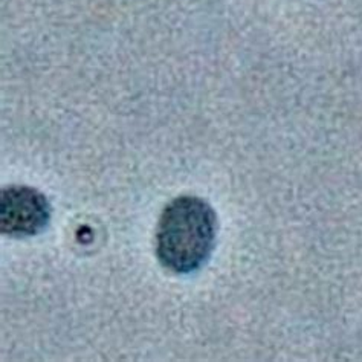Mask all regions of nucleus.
Returning a JSON list of instances; mask_svg holds the SVG:
<instances>
[{
	"label": "nucleus",
	"instance_id": "nucleus-1",
	"mask_svg": "<svg viewBox=\"0 0 362 362\" xmlns=\"http://www.w3.org/2000/svg\"><path fill=\"white\" fill-rule=\"evenodd\" d=\"M217 217L204 199L180 196L162 211L156 228V255L175 274L202 268L216 245Z\"/></svg>",
	"mask_w": 362,
	"mask_h": 362
},
{
	"label": "nucleus",
	"instance_id": "nucleus-2",
	"mask_svg": "<svg viewBox=\"0 0 362 362\" xmlns=\"http://www.w3.org/2000/svg\"><path fill=\"white\" fill-rule=\"evenodd\" d=\"M51 205L45 194L25 185L5 187L0 196V231L9 237L40 234L49 223Z\"/></svg>",
	"mask_w": 362,
	"mask_h": 362
}]
</instances>
